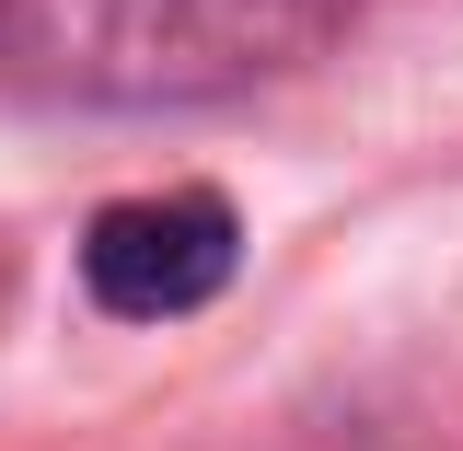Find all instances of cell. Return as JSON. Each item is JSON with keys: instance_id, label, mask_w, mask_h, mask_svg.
I'll use <instances>...</instances> for the list:
<instances>
[{"instance_id": "1", "label": "cell", "mask_w": 463, "mask_h": 451, "mask_svg": "<svg viewBox=\"0 0 463 451\" xmlns=\"http://www.w3.org/2000/svg\"><path fill=\"white\" fill-rule=\"evenodd\" d=\"M347 0H0V58L58 105H221L289 81Z\"/></svg>"}, {"instance_id": "2", "label": "cell", "mask_w": 463, "mask_h": 451, "mask_svg": "<svg viewBox=\"0 0 463 451\" xmlns=\"http://www.w3.org/2000/svg\"><path fill=\"white\" fill-rule=\"evenodd\" d=\"M243 267V221L209 185H163V197H116L81 231V289L116 324H174L197 301H221Z\"/></svg>"}]
</instances>
